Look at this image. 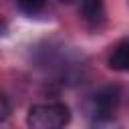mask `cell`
Listing matches in <instances>:
<instances>
[{"instance_id":"obj_6","label":"cell","mask_w":129,"mask_h":129,"mask_svg":"<svg viewBox=\"0 0 129 129\" xmlns=\"http://www.w3.org/2000/svg\"><path fill=\"white\" fill-rule=\"evenodd\" d=\"M10 115V103H8V97L2 95L0 97V121H6Z\"/></svg>"},{"instance_id":"obj_5","label":"cell","mask_w":129,"mask_h":129,"mask_svg":"<svg viewBox=\"0 0 129 129\" xmlns=\"http://www.w3.org/2000/svg\"><path fill=\"white\" fill-rule=\"evenodd\" d=\"M44 2H46V0H16L18 8H20L24 14H28V16L38 14V12L44 8Z\"/></svg>"},{"instance_id":"obj_2","label":"cell","mask_w":129,"mask_h":129,"mask_svg":"<svg viewBox=\"0 0 129 129\" xmlns=\"http://www.w3.org/2000/svg\"><path fill=\"white\" fill-rule=\"evenodd\" d=\"M71 111L64 103H42L28 109L26 123L32 129H60L69 125Z\"/></svg>"},{"instance_id":"obj_4","label":"cell","mask_w":129,"mask_h":129,"mask_svg":"<svg viewBox=\"0 0 129 129\" xmlns=\"http://www.w3.org/2000/svg\"><path fill=\"white\" fill-rule=\"evenodd\" d=\"M109 69L117 71V73H129V38L117 42L107 58Z\"/></svg>"},{"instance_id":"obj_1","label":"cell","mask_w":129,"mask_h":129,"mask_svg":"<svg viewBox=\"0 0 129 129\" xmlns=\"http://www.w3.org/2000/svg\"><path fill=\"white\" fill-rule=\"evenodd\" d=\"M121 103V89L115 85L101 87L95 91L87 105V115L91 117L93 125H105L113 121V115Z\"/></svg>"},{"instance_id":"obj_3","label":"cell","mask_w":129,"mask_h":129,"mask_svg":"<svg viewBox=\"0 0 129 129\" xmlns=\"http://www.w3.org/2000/svg\"><path fill=\"white\" fill-rule=\"evenodd\" d=\"M79 14L91 30L105 26V4L103 0H79Z\"/></svg>"},{"instance_id":"obj_7","label":"cell","mask_w":129,"mask_h":129,"mask_svg":"<svg viewBox=\"0 0 129 129\" xmlns=\"http://www.w3.org/2000/svg\"><path fill=\"white\" fill-rule=\"evenodd\" d=\"M60 2H62V4H73L75 0H60Z\"/></svg>"}]
</instances>
